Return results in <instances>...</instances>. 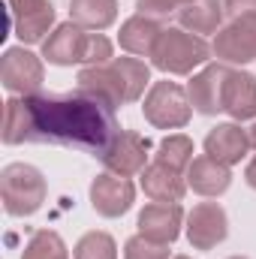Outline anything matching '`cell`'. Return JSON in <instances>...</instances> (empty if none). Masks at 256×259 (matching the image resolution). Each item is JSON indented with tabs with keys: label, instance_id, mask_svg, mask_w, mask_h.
Here are the masks:
<instances>
[{
	"label": "cell",
	"instance_id": "obj_1",
	"mask_svg": "<svg viewBox=\"0 0 256 259\" xmlns=\"http://www.w3.org/2000/svg\"><path fill=\"white\" fill-rule=\"evenodd\" d=\"M115 103L97 91L78 88L69 94H33L12 97L3 106V142H49L84 148L103 157L118 139Z\"/></svg>",
	"mask_w": 256,
	"mask_h": 259
},
{
	"label": "cell",
	"instance_id": "obj_21",
	"mask_svg": "<svg viewBox=\"0 0 256 259\" xmlns=\"http://www.w3.org/2000/svg\"><path fill=\"white\" fill-rule=\"evenodd\" d=\"M115 0H69V15L78 27L88 30H103L115 21Z\"/></svg>",
	"mask_w": 256,
	"mask_h": 259
},
{
	"label": "cell",
	"instance_id": "obj_19",
	"mask_svg": "<svg viewBox=\"0 0 256 259\" xmlns=\"http://www.w3.org/2000/svg\"><path fill=\"white\" fill-rule=\"evenodd\" d=\"M181 24L193 33H214L223 18V0H193L178 9Z\"/></svg>",
	"mask_w": 256,
	"mask_h": 259
},
{
	"label": "cell",
	"instance_id": "obj_6",
	"mask_svg": "<svg viewBox=\"0 0 256 259\" xmlns=\"http://www.w3.org/2000/svg\"><path fill=\"white\" fill-rule=\"evenodd\" d=\"M142 112L154 127H163V130L184 127L190 121V106H187L184 88L175 84V81H157L151 88V94L145 97Z\"/></svg>",
	"mask_w": 256,
	"mask_h": 259
},
{
	"label": "cell",
	"instance_id": "obj_3",
	"mask_svg": "<svg viewBox=\"0 0 256 259\" xmlns=\"http://www.w3.org/2000/svg\"><path fill=\"white\" fill-rule=\"evenodd\" d=\"M42 58L55 66H103L112 61V42L103 33H84V27L69 21L49 33V39L42 42Z\"/></svg>",
	"mask_w": 256,
	"mask_h": 259
},
{
	"label": "cell",
	"instance_id": "obj_28",
	"mask_svg": "<svg viewBox=\"0 0 256 259\" xmlns=\"http://www.w3.org/2000/svg\"><path fill=\"white\" fill-rule=\"evenodd\" d=\"M247 184L256 190V157L250 160V166H247Z\"/></svg>",
	"mask_w": 256,
	"mask_h": 259
},
{
	"label": "cell",
	"instance_id": "obj_27",
	"mask_svg": "<svg viewBox=\"0 0 256 259\" xmlns=\"http://www.w3.org/2000/svg\"><path fill=\"white\" fill-rule=\"evenodd\" d=\"M223 9H226V12H232V15L238 18V15L256 12V0H223Z\"/></svg>",
	"mask_w": 256,
	"mask_h": 259
},
{
	"label": "cell",
	"instance_id": "obj_11",
	"mask_svg": "<svg viewBox=\"0 0 256 259\" xmlns=\"http://www.w3.org/2000/svg\"><path fill=\"white\" fill-rule=\"evenodd\" d=\"M181 217L184 211L178 202H151L139 214V235L160 244H172L181 232Z\"/></svg>",
	"mask_w": 256,
	"mask_h": 259
},
{
	"label": "cell",
	"instance_id": "obj_29",
	"mask_svg": "<svg viewBox=\"0 0 256 259\" xmlns=\"http://www.w3.org/2000/svg\"><path fill=\"white\" fill-rule=\"evenodd\" d=\"M244 130H247V139H250V148H256V118H253V121H250V124H247Z\"/></svg>",
	"mask_w": 256,
	"mask_h": 259
},
{
	"label": "cell",
	"instance_id": "obj_17",
	"mask_svg": "<svg viewBox=\"0 0 256 259\" xmlns=\"http://www.w3.org/2000/svg\"><path fill=\"white\" fill-rule=\"evenodd\" d=\"M229 181H232L229 166L217 163L214 157H196L187 166V184L202 196H220L229 187Z\"/></svg>",
	"mask_w": 256,
	"mask_h": 259
},
{
	"label": "cell",
	"instance_id": "obj_26",
	"mask_svg": "<svg viewBox=\"0 0 256 259\" xmlns=\"http://www.w3.org/2000/svg\"><path fill=\"white\" fill-rule=\"evenodd\" d=\"M136 6H139V15H145L151 21H163V18H169L181 9L178 0H139Z\"/></svg>",
	"mask_w": 256,
	"mask_h": 259
},
{
	"label": "cell",
	"instance_id": "obj_14",
	"mask_svg": "<svg viewBox=\"0 0 256 259\" xmlns=\"http://www.w3.org/2000/svg\"><path fill=\"white\" fill-rule=\"evenodd\" d=\"M226 75H229L226 66H208L193 78L187 91H190V103L196 112H202V115L223 112V81H226Z\"/></svg>",
	"mask_w": 256,
	"mask_h": 259
},
{
	"label": "cell",
	"instance_id": "obj_12",
	"mask_svg": "<svg viewBox=\"0 0 256 259\" xmlns=\"http://www.w3.org/2000/svg\"><path fill=\"white\" fill-rule=\"evenodd\" d=\"M148 139H142L139 133H130L121 130L118 139L112 142V148L100 157L115 175H136V172H145V160H148Z\"/></svg>",
	"mask_w": 256,
	"mask_h": 259
},
{
	"label": "cell",
	"instance_id": "obj_8",
	"mask_svg": "<svg viewBox=\"0 0 256 259\" xmlns=\"http://www.w3.org/2000/svg\"><path fill=\"white\" fill-rule=\"evenodd\" d=\"M214 55L232 64H247L256 61V12L238 15L235 21H229L217 39H214Z\"/></svg>",
	"mask_w": 256,
	"mask_h": 259
},
{
	"label": "cell",
	"instance_id": "obj_10",
	"mask_svg": "<svg viewBox=\"0 0 256 259\" xmlns=\"http://www.w3.org/2000/svg\"><path fill=\"white\" fill-rule=\"evenodd\" d=\"M226 211L217 202H202L196 205L187 217V238L193 247L199 250H211L226 238Z\"/></svg>",
	"mask_w": 256,
	"mask_h": 259
},
{
	"label": "cell",
	"instance_id": "obj_5",
	"mask_svg": "<svg viewBox=\"0 0 256 259\" xmlns=\"http://www.w3.org/2000/svg\"><path fill=\"white\" fill-rule=\"evenodd\" d=\"M211 55V49L205 46V39L193 36L187 30H163L151 58H154V66L163 69V72H175V75H187L190 69H196L199 64H205Z\"/></svg>",
	"mask_w": 256,
	"mask_h": 259
},
{
	"label": "cell",
	"instance_id": "obj_9",
	"mask_svg": "<svg viewBox=\"0 0 256 259\" xmlns=\"http://www.w3.org/2000/svg\"><path fill=\"white\" fill-rule=\"evenodd\" d=\"M9 3V18L21 42H39L52 21H55V6L52 0H6Z\"/></svg>",
	"mask_w": 256,
	"mask_h": 259
},
{
	"label": "cell",
	"instance_id": "obj_15",
	"mask_svg": "<svg viewBox=\"0 0 256 259\" xmlns=\"http://www.w3.org/2000/svg\"><path fill=\"white\" fill-rule=\"evenodd\" d=\"M205 151H208V157H214L217 163L232 166V163H238V160L250 151L247 130H241L238 124H220V127H214L208 133Z\"/></svg>",
	"mask_w": 256,
	"mask_h": 259
},
{
	"label": "cell",
	"instance_id": "obj_4",
	"mask_svg": "<svg viewBox=\"0 0 256 259\" xmlns=\"http://www.w3.org/2000/svg\"><path fill=\"white\" fill-rule=\"evenodd\" d=\"M0 193H3V208L12 217H27L42 208L46 202V178L39 169L27 163H9L0 175Z\"/></svg>",
	"mask_w": 256,
	"mask_h": 259
},
{
	"label": "cell",
	"instance_id": "obj_7",
	"mask_svg": "<svg viewBox=\"0 0 256 259\" xmlns=\"http://www.w3.org/2000/svg\"><path fill=\"white\" fill-rule=\"evenodd\" d=\"M0 78L3 88L21 97H33L42 88V64L33 52L21 49H6L3 61H0Z\"/></svg>",
	"mask_w": 256,
	"mask_h": 259
},
{
	"label": "cell",
	"instance_id": "obj_31",
	"mask_svg": "<svg viewBox=\"0 0 256 259\" xmlns=\"http://www.w3.org/2000/svg\"><path fill=\"white\" fill-rule=\"evenodd\" d=\"M232 259H244V256H232Z\"/></svg>",
	"mask_w": 256,
	"mask_h": 259
},
{
	"label": "cell",
	"instance_id": "obj_23",
	"mask_svg": "<svg viewBox=\"0 0 256 259\" xmlns=\"http://www.w3.org/2000/svg\"><path fill=\"white\" fill-rule=\"evenodd\" d=\"M157 160L166 163V166H172V169H178V172L187 169L193 163V142L187 136H169V139H163Z\"/></svg>",
	"mask_w": 256,
	"mask_h": 259
},
{
	"label": "cell",
	"instance_id": "obj_16",
	"mask_svg": "<svg viewBox=\"0 0 256 259\" xmlns=\"http://www.w3.org/2000/svg\"><path fill=\"white\" fill-rule=\"evenodd\" d=\"M223 112L238 121L256 118V78L247 72H232L223 81Z\"/></svg>",
	"mask_w": 256,
	"mask_h": 259
},
{
	"label": "cell",
	"instance_id": "obj_30",
	"mask_svg": "<svg viewBox=\"0 0 256 259\" xmlns=\"http://www.w3.org/2000/svg\"><path fill=\"white\" fill-rule=\"evenodd\" d=\"M178 3H193V0H178Z\"/></svg>",
	"mask_w": 256,
	"mask_h": 259
},
{
	"label": "cell",
	"instance_id": "obj_2",
	"mask_svg": "<svg viewBox=\"0 0 256 259\" xmlns=\"http://www.w3.org/2000/svg\"><path fill=\"white\" fill-rule=\"evenodd\" d=\"M148 84V66L136 58H115L103 66H88L78 72V88L97 91L115 106L139 100Z\"/></svg>",
	"mask_w": 256,
	"mask_h": 259
},
{
	"label": "cell",
	"instance_id": "obj_20",
	"mask_svg": "<svg viewBox=\"0 0 256 259\" xmlns=\"http://www.w3.org/2000/svg\"><path fill=\"white\" fill-rule=\"evenodd\" d=\"M160 33L163 30L157 27V21L145 18V15H136V18H130L127 24L121 27V46L127 49L130 55H151L157 39H160Z\"/></svg>",
	"mask_w": 256,
	"mask_h": 259
},
{
	"label": "cell",
	"instance_id": "obj_18",
	"mask_svg": "<svg viewBox=\"0 0 256 259\" xmlns=\"http://www.w3.org/2000/svg\"><path fill=\"white\" fill-rule=\"evenodd\" d=\"M142 190L151 196L154 202H181L184 196V181L178 175V169L166 166V163H154L142 172Z\"/></svg>",
	"mask_w": 256,
	"mask_h": 259
},
{
	"label": "cell",
	"instance_id": "obj_24",
	"mask_svg": "<svg viewBox=\"0 0 256 259\" xmlns=\"http://www.w3.org/2000/svg\"><path fill=\"white\" fill-rule=\"evenodd\" d=\"M72 259H118V247H115L112 235H106V232H88L75 244Z\"/></svg>",
	"mask_w": 256,
	"mask_h": 259
},
{
	"label": "cell",
	"instance_id": "obj_22",
	"mask_svg": "<svg viewBox=\"0 0 256 259\" xmlns=\"http://www.w3.org/2000/svg\"><path fill=\"white\" fill-rule=\"evenodd\" d=\"M21 259H69V256H66V244L61 241L58 232L39 229V232H33V238L27 241Z\"/></svg>",
	"mask_w": 256,
	"mask_h": 259
},
{
	"label": "cell",
	"instance_id": "obj_13",
	"mask_svg": "<svg viewBox=\"0 0 256 259\" xmlns=\"http://www.w3.org/2000/svg\"><path fill=\"white\" fill-rule=\"evenodd\" d=\"M133 196H136V190L124 175H109L106 172L91 184V202L103 217H121L133 205Z\"/></svg>",
	"mask_w": 256,
	"mask_h": 259
},
{
	"label": "cell",
	"instance_id": "obj_25",
	"mask_svg": "<svg viewBox=\"0 0 256 259\" xmlns=\"http://www.w3.org/2000/svg\"><path fill=\"white\" fill-rule=\"evenodd\" d=\"M124 259H169V244H160V241H151L145 235H136L124 247Z\"/></svg>",
	"mask_w": 256,
	"mask_h": 259
},
{
	"label": "cell",
	"instance_id": "obj_32",
	"mask_svg": "<svg viewBox=\"0 0 256 259\" xmlns=\"http://www.w3.org/2000/svg\"><path fill=\"white\" fill-rule=\"evenodd\" d=\"M175 259H187V256H175Z\"/></svg>",
	"mask_w": 256,
	"mask_h": 259
}]
</instances>
